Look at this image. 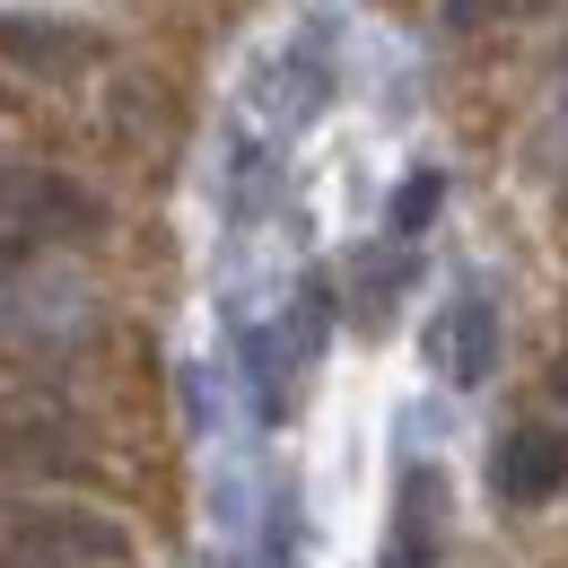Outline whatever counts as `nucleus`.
<instances>
[{
	"label": "nucleus",
	"mask_w": 568,
	"mask_h": 568,
	"mask_svg": "<svg viewBox=\"0 0 568 568\" xmlns=\"http://www.w3.org/2000/svg\"><path fill=\"white\" fill-rule=\"evenodd\" d=\"M490 490L507 498V507H551V498L568 490V428L516 420L490 455Z\"/></svg>",
	"instance_id": "1"
},
{
	"label": "nucleus",
	"mask_w": 568,
	"mask_h": 568,
	"mask_svg": "<svg viewBox=\"0 0 568 568\" xmlns=\"http://www.w3.org/2000/svg\"><path fill=\"white\" fill-rule=\"evenodd\" d=\"M88 464V437H79L62 412H44V403H0V473H18V481H62Z\"/></svg>",
	"instance_id": "2"
},
{
	"label": "nucleus",
	"mask_w": 568,
	"mask_h": 568,
	"mask_svg": "<svg viewBox=\"0 0 568 568\" xmlns=\"http://www.w3.org/2000/svg\"><path fill=\"white\" fill-rule=\"evenodd\" d=\"M9 534H18L27 551H44L53 568H88V560H123V551H132V534H123L114 516H97V507H18Z\"/></svg>",
	"instance_id": "3"
},
{
	"label": "nucleus",
	"mask_w": 568,
	"mask_h": 568,
	"mask_svg": "<svg viewBox=\"0 0 568 568\" xmlns=\"http://www.w3.org/2000/svg\"><path fill=\"white\" fill-rule=\"evenodd\" d=\"M0 62L27 79H79L97 62V44H88V27L53 18V9H0Z\"/></svg>",
	"instance_id": "4"
},
{
	"label": "nucleus",
	"mask_w": 568,
	"mask_h": 568,
	"mask_svg": "<svg viewBox=\"0 0 568 568\" xmlns=\"http://www.w3.org/2000/svg\"><path fill=\"white\" fill-rule=\"evenodd\" d=\"M0 211L27 236H88L97 227V202L62 175H44V166H0Z\"/></svg>",
	"instance_id": "5"
},
{
	"label": "nucleus",
	"mask_w": 568,
	"mask_h": 568,
	"mask_svg": "<svg viewBox=\"0 0 568 568\" xmlns=\"http://www.w3.org/2000/svg\"><path fill=\"white\" fill-rule=\"evenodd\" d=\"M498 358V324L481 297H464V306H446V324H437V367L455 376V385H481Z\"/></svg>",
	"instance_id": "6"
},
{
	"label": "nucleus",
	"mask_w": 568,
	"mask_h": 568,
	"mask_svg": "<svg viewBox=\"0 0 568 568\" xmlns=\"http://www.w3.org/2000/svg\"><path fill=\"white\" fill-rule=\"evenodd\" d=\"M437 525H446V481L420 464V473L403 481V560H412V568L437 560Z\"/></svg>",
	"instance_id": "7"
},
{
	"label": "nucleus",
	"mask_w": 568,
	"mask_h": 568,
	"mask_svg": "<svg viewBox=\"0 0 568 568\" xmlns=\"http://www.w3.org/2000/svg\"><path fill=\"white\" fill-rule=\"evenodd\" d=\"M428 211H437V175H420V184H412V193H403V202H394V227H403V236H412V227H420Z\"/></svg>",
	"instance_id": "8"
},
{
	"label": "nucleus",
	"mask_w": 568,
	"mask_h": 568,
	"mask_svg": "<svg viewBox=\"0 0 568 568\" xmlns=\"http://www.w3.org/2000/svg\"><path fill=\"white\" fill-rule=\"evenodd\" d=\"M0 568H53V560H44V551H27L18 534H0Z\"/></svg>",
	"instance_id": "9"
},
{
	"label": "nucleus",
	"mask_w": 568,
	"mask_h": 568,
	"mask_svg": "<svg viewBox=\"0 0 568 568\" xmlns=\"http://www.w3.org/2000/svg\"><path fill=\"white\" fill-rule=\"evenodd\" d=\"M560 394H568V358H560Z\"/></svg>",
	"instance_id": "10"
}]
</instances>
